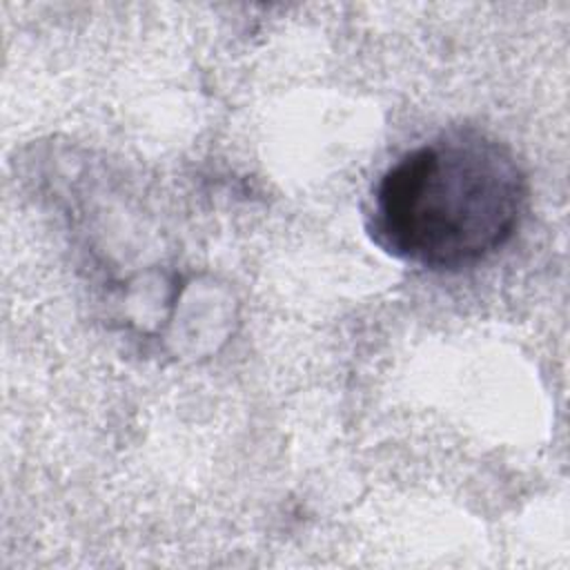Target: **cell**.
I'll return each mask as SVG.
<instances>
[{"label": "cell", "mask_w": 570, "mask_h": 570, "mask_svg": "<svg viewBox=\"0 0 570 570\" xmlns=\"http://www.w3.org/2000/svg\"><path fill=\"white\" fill-rule=\"evenodd\" d=\"M525 203L528 178L505 142L479 129H450L381 174L365 229L401 263L452 272L503 247Z\"/></svg>", "instance_id": "obj_1"}]
</instances>
